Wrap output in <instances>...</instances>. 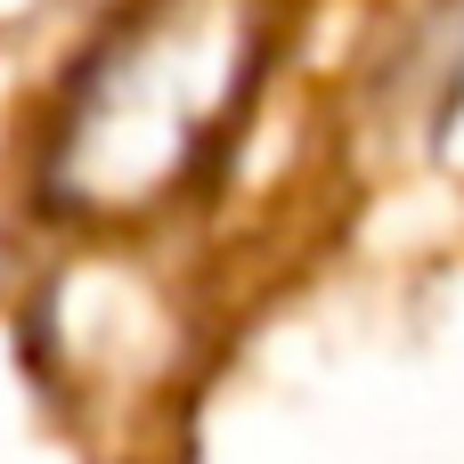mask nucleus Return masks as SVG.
I'll return each instance as SVG.
<instances>
[{
  "label": "nucleus",
  "mask_w": 464,
  "mask_h": 464,
  "mask_svg": "<svg viewBox=\"0 0 464 464\" xmlns=\"http://www.w3.org/2000/svg\"><path fill=\"white\" fill-rule=\"evenodd\" d=\"M269 57V0H122L57 90L41 196L114 228L196 204L253 130Z\"/></svg>",
  "instance_id": "nucleus-1"
}]
</instances>
